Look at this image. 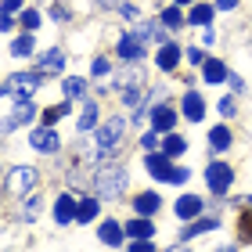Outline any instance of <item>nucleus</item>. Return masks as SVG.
Returning a JSON list of instances; mask_svg holds the SVG:
<instances>
[{
  "label": "nucleus",
  "instance_id": "1",
  "mask_svg": "<svg viewBox=\"0 0 252 252\" xmlns=\"http://www.w3.org/2000/svg\"><path fill=\"white\" fill-rule=\"evenodd\" d=\"M126 191V169L123 166H105L97 173V194L101 198H116Z\"/></svg>",
  "mask_w": 252,
  "mask_h": 252
},
{
  "label": "nucleus",
  "instance_id": "2",
  "mask_svg": "<svg viewBox=\"0 0 252 252\" xmlns=\"http://www.w3.org/2000/svg\"><path fill=\"white\" fill-rule=\"evenodd\" d=\"M11 194H32V188H36V169L29 166H15L7 173V184H4Z\"/></svg>",
  "mask_w": 252,
  "mask_h": 252
},
{
  "label": "nucleus",
  "instance_id": "3",
  "mask_svg": "<svg viewBox=\"0 0 252 252\" xmlns=\"http://www.w3.org/2000/svg\"><path fill=\"white\" fill-rule=\"evenodd\" d=\"M205 180H209V191L227 194V188H231V180H234V169L227 166V162H209V169H205Z\"/></svg>",
  "mask_w": 252,
  "mask_h": 252
},
{
  "label": "nucleus",
  "instance_id": "4",
  "mask_svg": "<svg viewBox=\"0 0 252 252\" xmlns=\"http://www.w3.org/2000/svg\"><path fill=\"white\" fill-rule=\"evenodd\" d=\"M40 87V72H32V76H7L4 79V97H29L32 90Z\"/></svg>",
  "mask_w": 252,
  "mask_h": 252
},
{
  "label": "nucleus",
  "instance_id": "5",
  "mask_svg": "<svg viewBox=\"0 0 252 252\" xmlns=\"http://www.w3.org/2000/svg\"><path fill=\"white\" fill-rule=\"evenodd\" d=\"M119 141H123V119H119V116H112V119L97 130V144L108 152V148H116Z\"/></svg>",
  "mask_w": 252,
  "mask_h": 252
},
{
  "label": "nucleus",
  "instance_id": "6",
  "mask_svg": "<svg viewBox=\"0 0 252 252\" xmlns=\"http://www.w3.org/2000/svg\"><path fill=\"white\" fill-rule=\"evenodd\" d=\"M79 216V202L72 194H58V202H54V223H72Z\"/></svg>",
  "mask_w": 252,
  "mask_h": 252
},
{
  "label": "nucleus",
  "instance_id": "7",
  "mask_svg": "<svg viewBox=\"0 0 252 252\" xmlns=\"http://www.w3.org/2000/svg\"><path fill=\"white\" fill-rule=\"evenodd\" d=\"M29 144L36 148V152H58V133H54L51 126H40V130L29 133Z\"/></svg>",
  "mask_w": 252,
  "mask_h": 252
},
{
  "label": "nucleus",
  "instance_id": "8",
  "mask_svg": "<svg viewBox=\"0 0 252 252\" xmlns=\"http://www.w3.org/2000/svg\"><path fill=\"white\" fill-rule=\"evenodd\" d=\"M173 123H177V112L169 105H155L152 108V126L158 133H173Z\"/></svg>",
  "mask_w": 252,
  "mask_h": 252
},
{
  "label": "nucleus",
  "instance_id": "9",
  "mask_svg": "<svg viewBox=\"0 0 252 252\" xmlns=\"http://www.w3.org/2000/svg\"><path fill=\"white\" fill-rule=\"evenodd\" d=\"M148 173H152L155 180H173V166H169V155L162 152V155H148Z\"/></svg>",
  "mask_w": 252,
  "mask_h": 252
},
{
  "label": "nucleus",
  "instance_id": "10",
  "mask_svg": "<svg viewBox=\"0 0 252 252\" xmlns=\"http://www.w3.org/2000/svg\"><path fill=\"white\" fill-rule=\"evenodd\" d=\"M119 58H123V62H137V58H144V40H141V36H133V32H130V36H123V40H119Z\"/></svg>",
  "mask_w": 252,
  "mask_h": 252
},
{
  "label": "nucleus",
  "instance_id": "11",
  "mask_svg": "<svg viewBox=\"0 0 252 252\" xmlns=\"http://www.w3.org/2000/svg\"><path fill=\"white\" fill-rule=\"evenodd\" d=\"M155 62H158V68H162V72H173V68L180 65V47H177V43H162Z\"/></svg>",
  "mask_w": 252,
  "mask_h": 252
},
{
  "label": "nucleus",
  "instance_id": "12",
  "mask_svg": "<svg viewBox=\"0 0 252 252\" xmlns=\"http://www.w3.org/2000/svg\"><path fill=\"white\" fill-rule=\"evenodd\" d=\"M32 116H36V108L29 105V97H22V101H18V108H15V116H7V119H4V130L11 133V130L18 126V123H29Z\"/></svg>",
  "mask_w": 252,
  "mask_h": 252
},
{
  "label": "nucleus",
  "instance_id": "13",
  "mask_svg": "<svg viewBox=\"0 0 252 252\" xmlns=\"http://www.w3.org/2000/svg\"><path fill=\"white\" fill-rule=\"evenodd\" d=\"M158 194L155 191H144V194H137L133 198V209H137V216H152V213H158Z\"/></svg>",
  "mask_w": 252,
  "mask_h": 252
},
{
  "label": "nucleus",
  "instance_id": "14",
  "mask_svg": "<svg viewBox=\"0 0 252 252\" xmlns=\"http://www.w3.org/2000/svg\"><path fill=\"white\" fill-rule=\"evenodd\" d=\"M202 76L209 79V83H223V79L231 76V72L223 68V62H216V58H205V62H202Z\"/></svg>",
  "mask_w": 252,
  "mask_h": 252
},
{
  "label": "nucleus",
  "instance_id": "15",
  "mask_svg": "<svg viewBox=\"0 0 252 252\" xmlns=\"http://www.w3.org/2000/svg\"><path fill=\"white\" fill-rule=\"evenodd\" d=\"M184 116H188L191 123H198V119L205 116V101H202V94H194V90H191V94L184 97Z\"/></svg>",
  "mask_w": 252,
  "mask_h": 252
},
{
  "label": "nucleus",
  "instance_id": "16",
  "mask_svg": "<svg viewBox=\"0 0 252 252\" xmlns=\"http://www.w3.org/2000/svg\"><path fill=\"white\" fill-rule=\"evenodd\" d=\"M202 213V202L194 198V194H184V198H177V216L180 220H191V216Z\"/></svg>",
  "mask_w": 252,
  "mask_h": 252
},
{
  "label": "nucleus",
  "instance_id": "17",
  "mask_svg": "<svg viewBox=\"0 0 252 252\" xmlns=\"http://www.w3.org/2000/svg\"><path fill=\"white\" fill-rule=\"evenodd\" d=\"M62 65H65V54H62V51H47V54L40 58V68H36V72H40V76H43V72H62Z\"/></svg>",
  "mask_w": 252,
  "mask_h": 252
},
{
  "label": "nucleus",
  "instance_id": "18",
  "mask_svg": "<svg viewBox=\"0 0 252 252\" xmlns=\"http://www.w3.org/2000/svg\"><path fill=\"white\" fill-rule=\"evenodd\" d=\"M209 144H213V152H227V148H231V130H227V126H213Z\"/></svg>",
  "mask_w": 252,
  "mask_h": 252
},
{
  "label": "nucleus",
  "instance_id": "19",
  "mask_svg": "<svg viewBox=\"0 0 252 252\" xmlns=\"http://www.w3.org/2000/svg\"><path fill=\"white\" fill-rule=\"evenodd\" d=\"M101 242H105V245H119L123 242V227L116 223V220H108V223H101Z\"/></svg>",
  "mask_w": 252,
  "mask_h": 252
},
{
  "label": "nucleus",
  "instance_id": "20",
  "mask_svg": "<svg viewBox=\"0 0 252 252\" xmlns=\"http://www.w3.org/2000/svg\"><path fill=\"white\" fill-rule=\"evenodd\" d=\"M94 123H97V105H94V101H83V112H79V133H87Z\"/></svg>",
  "mask_w": 252,
  "mask_h": 252
},
{
  "label": "nucleus",
  "instance_id": "21",
  "mask_svg": "<svg viewBox=\"0 0 252 252\" xmlns=\"http://www.w3.org/2000/svg\"><path fill=\"white\" fill-rule=\"evenodd\" d=\"M152 231H155V227H152V220H144V216L126 223V234H130V238H152Z\"/></svg>",
  "mask_w": 252,
  "mask_h": 252
},
{
  "label": "nucleus",
  "instance_id": "22",
  "mask_svg": "<svg viewBox=\"0 0 252 252\" xmlns=\"http://www.w3.org/2000/svg\"><path fill=\"white\" fill-rule=\"evenodd\" d=\"M188 22H194V26H209V22H213V7L209 4H194L191 15H188Z\"/></svg>",
  "mask_w": 252,
  "mask_h": 252
},
{
  "label": "nucleus",
  "instance_id": "23",
  "mask_svg": "<svg viewBox=\"0 0 252 252\" xmlns=\"http://www.w3.org/2000/svg\"><path fill=\"white\" fill-rule=\"evenodd\" d=\"M32 47H36V43H32V36H29V32H22V36L11 43V54H18V58H29Z\"/></svg>",
  "mask_w": 252,
  "mask_h": 252
},
{
  "label": "nucleus",
  "instance_id": "24",
  "mask_svg": "<svg viewBox=\"0 0 252 252\" xmlns=\"http://www.w3.org/2000/svg\"><path fill=\"white\" fill-rule=\"evenodd\" d=\"M94 216H97V198H83V202H79V216H76V220L79 223H90Z\"/></svg>",
  "mask_w": 252,
  "mask_h": 252
},
{
  "label": "nucleus",
  "instance_id": "25",
  "mask_svg": "<svg viewBox=\"0 0 252 252\" xmlns=\"http://www.w3.org/2000/svg\"><path fill=\"white\" fill-rule=\"evenodd\" d=\"M158 22H162V26H166V29H180V26H184V22H188V18H184V15H180V11H177V7H166V11H162V18H158Z\"/></svg>",
  "mask_w": 252,
  "mask_h": 252
},
{
  "label": "nucleus",
  "instance_id": "26",
  "mask_svg": "<svg viewBox=\"0 0 252 252\" xmlns=\"http://www.w3.org/2000/svg\"><path fill=\"white\" fill-rule=\"evenodd\" d=\"M184 137H177V133H166V141H162V152L166 155H180V152H184Z\"/></svg>",
  "mask_w": 252,
  "mask_h": 252
},
{
  "label": "nucleus",
  "instance_id": "27",
  "mask_svg": "<svg viewBox=\"0 0 252 252\" xmlns=\"http://www.w3.org/2000/svg\"><path fill=\"white\" fill-rule=\"evenodd\" d=\"M83 90H87L83 76H68V79H65V94H68V97H83Z\"/></svg>",
  "mask_w": 252,
  "mask_h": 252
},
{
  "label": "nucleus",
  "instance_id": "28",
  "mask_svg": "<svg viewBox=\"0 0 252 252\" xmlns=\"http://www.w3.org/2000/svg\"><path fill=\"white\" fill-rule=\"evenodd\" d=\"M65 116H68V105H54V108L43 112V126H54V123L65 119Z\"/></svg>",
  "mask_w": 252,
  "mask_h": 252
},
{
  "label": "nucleus",
  "instance_id": "29",
  "mask_svg": "<svg viewBox=\"0 0 252 252\" xmlns=\"http://www.w3.org/2000/svg\"><path fill=\"white\" fill-rule=\"evenodd\" d=\"M216 227H220V220H194V223L188 227V238L202 234V231H216Z\"/></svg>",
  "mask_w": 252,
  "mask_h": 252
},
{
  "label": "nucleus",
  "instance_id": "30",
  "mask_svg": "<svg viewBox=\"0 0 252 252\" xmlns=\"http://www.w3.org/2000/svg\"><path fill=\"white\" fill-rule=\"evenodd\" d=\"M238 238H242V242H252V213H245L242 220H238Z\"/></svg>",
  "mask_w": 252,
  "mask_h": 252
},
{
  "label": "nucleus",
  "instance_id": "31",
  "mask_svg": "<svg viewBox=\"0 0 252 252\" xmlns=\"http://www.w3.org/2000/svg\"><path fill=\"white\" fill-rule=\"evenodd\" d=\"M141 148H144V152H155V148H158V130L155 133H144L141 137Z\"/></svg>",
  "mask_w": 252,
  "mask_h": 252
},
{
  "label": "nucleus",
  "instance_id": "32",
  "mask_svg": "<svg viewBox=\"0 0 252 252\" xmlns=\"http://www.w3.org/2000/svg\"><path fill=\"white\" fill-rule=\"evenodd\" d=\"M22 26H26V29H36V26H40V11H26V15H22Z\"/></svg>",
  "mask_w": 252,
  "mask_h": 252
},
{
  "label": "nucleus",
  "instance_id": "33",
  "mask_svg": "<svg viewBox=\"0 0 252 252\" xmlns=\"http://www.w3.org/2000/svg\"><path fill=\"white\" fill-rule=\"evenodd\" d=\"M51 15H54V22H68V7L65 4H51Z\"/></svg>",
  "mask_w": 252,
  "mask_h": 252
},
{
  "label": "nucleus",
  "instance_id": "34",
  "mask_svg": "<svg viewBox=\"0 0 252 252\" xmlns=\"http://www.w3.org/2000/svg\"><path fill=\"white\" fill-rule=\"evenodd\" d=\"M130 252H155V245L148 242V238H137V242L130 245Z\"/></svg>",
  "mask_w": 252,
  "mask_h": 252
},
{
  "label": "nucleus",
  "instance_id": "35",
  "mask_svg": "<svg viewBox=\"0 0 252 252\" xmlns=\"http://www.w3.org/2000/svg\"><path fill=\"white\" fill-rule=\"evenodd\" d=\"M216 108H220V116H223V119H227V116H234V101H231V97H223Z\"/></svg>",
  "mask_w": 252,
  "mask_h": 252
},
{
  "label": "nucleus",
  "instance_id": "36",
  "mask_svg": "<svg viewBox=\"0 0 252 252\" xmlns=\"http://www.w3.org/2000/svg\"><path fill=\"white\" fill-rule=\"evenodd\" d=\"M18 4H22V0H4V18H11V15H15V11H18Z\"/></svg>",
  "mask_w": 252,
  "mask_h": 252
},
{
  "label": "nucleus",
  "instance_id": "37",
  "mask_svg": "<svg viewBox=\"0 0 252 252\" xmlns=\"http://www.w3.org/2000/svg\"><path fill=\"white\" fill-rule=\"evenodd\" d=\"M188 58L198 65V62H205V51H202V47H191V51H188Z\"/></svg>",
  "mask_w": 252,
  "mask_h": 252
},
{
  "label": "nucleus",
  "instance_id": "38",
  "mask_svg": "<svg viewBox=\"0 0 252 252\" xmlns=\"http://www.w3.org/2000/svg\"><path fill=\"white\" fill-rule=\"evenodd\" d=\"M108 72V58H97L94 62V76H105Z\"/></svg>",
  "mask_w": 252,
  "mask_h": 252
},
{
  "label": "nucleus",
  "instance_id": "39",
  "mask_svg": "<svg viewBox=\"0 0 252 252\" xmlns=\"http://www.w3.org/2000/svg\"><path fill=\"white\" fill-rule=\"evenodd\" d=\"M188 180V169H173V184H184Z\"/></svg>",
  "mask_w": 252,
  "mask_h": 252
},
{
  "label": "nucleus",
  "instance_id": "40",
  "mask_svg": "<svg viewBox=\"0 0 252 252\" xmlns=\"http://www.w3.org/2000/svg\"><path fill=\"white\" fill-rule=\"evenodd\" d=\"M234 4H238V0H216V7H220V11H231Z\"/></svg>",
  "mask_w": 252,
  "mask_h": 252
},
{
  "label": "nucleus",
  "instance_id": "41",
  "mask_svg": "<svg viewBox=\"0 0 252 252\" xmlns=\"http://www.w3.org/2000/svg\"><path fill=\"white\" fill-rule=\"evenodd\" d=\"M166 252H188V249L184 245H173V249H166Z\"/></svg>",
  "mask_w": 252,
  "mask_h": 252
},
{
  "label": "nucleus",
  "instance_id": "42",
  "mask_svg": "<svg viewBox=\"0 0 252 252\" xmlns=\"http://www.w3.org/2000/svg\"><path fill=\"white\" fill-rule=\"evenodd\" d=\"M220 252H238V249H220Z\"/></svg>",
  "mask_w": 252,
  "mask_h": 252
},
{
  "label": "nucleus",
  "instance_id": "43",
  "mask_svg": "<svg viewBox=\"0 0 252 252\" xmlns=\"http://www.w3.org/2000/svg\"><path fill=\"white\" fill-rule=\"evenodd\" d=\"M101 4H116V0H101Z\"/></svg>",
  "mask_w": 252,
  "mask_h": 252
},
{
  "label": "nucleus",
  "instance_id": "44",
  "mask_svg": "<svg viewBox=\"0 0 252 252\" xmlns=\"http://www.w3.org/2000/svg\"><path fill=\"white\" fill-rule=\"evenodd\" d=\"M177 4H191V0H177Z\"/></svg>",
  "mask_w": 252,
  "mask_h": 252
}]
</instances>
